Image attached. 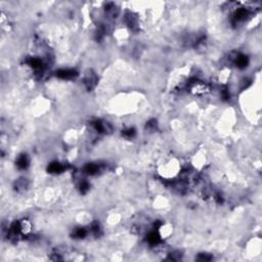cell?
I'll list each match as a JSON object with an SVG mask.
<instances>
[{
	"instance_id": "5b68a950",
	"label": "cell",
	"mask_w": 262,
	"mask_h": 262,
	"mask_svg": "<svg viewBox=\"0 0 262 262\" xmlns=\"http://www.w3.org/2000/svg\"><path fill=\"white\" fill-rule=\"evenodd\" d=\"M237 65L239 67H246L248 63V59L246 56H243V55H239V57H237V61H235Z\"/></svg>"
},
{
	"instance_id": "9c48e42d",
	"label": "cell",
	"mask_w": 262,
	"mask_h": 262,
	"mask_svg": "<svg viewBox=\"0 0 262 262\" xmlns=\"http://www.w3.org/2000/svg\"><path fill=\"white\" fill-rule=\"evenodd\" d=\"M85 235H86V231H85V229H83V228H79L77 231H76V237H85Z\"/></svg>"
},
{
	"instance_id": "8992f818",
	"label": "cell",
	"mask_w": 262,
	"mask_h": 262,
	"mask_svg": "<svg viewBox=\"0 0 262 262\" xmlns=\"http://www.w3.org/2000/svg\"><path fill=\"white\" fill-rule=\"evenodd\" d=\"M85 171L87 172L88 174H94V173H96V172H98V166L94 165V164H89V165L85 168Z\"/></svg>"
},
{
	"instance_id": "ba28073f",
	"label": "cell",
	"mask_w": 262,
	"mask_h": 262,
	"mask_svg": "<svg viewBox=\"0 0 262 262\" xmlns=\"http://www.w3.org/2000/svg\"><path fill=\"white\" fill-rule=\"evenodd\" d=\"M246 16H247V10L246 9H239L237 11V13H235V18H237V20H243V18H246Z\"/></svg>"
},
{
	"instance_id": "6da1fadb",
	"label": "cell",
	"mask_w": 262,
	"mask_h": 262,
	"mask_svg": "<svg viewBox=\"0 0 262 262\" xmlns=\"http://www.w3.org/2000/svg\"><path fill=\"white\" fill-rule=\"evenodd\" d=\"M77 75L74 70H61V71L56 72V76L61 79H71V78L75 77Z\"/></svg>"
},
{
	"instance_id": "30bf717a",
	"label": "cell",
	"mask_w": 262,
	"mask_h": 262,
	"mask_svg": "<svg viewBox=\"0 0 262 262\" xmlns=\"http://www.w3.org/2000/svg\"><path fill=\"white\" fill-rule=\"evenodd\" d=\"M80 188H81V190L84 192H86L88 188H89V185H88V183L86 181H83L81 183V185H80Z\"/></svg>"
},
{
	"instance_id": "277c9868",
	"label": "cell",
	"mask_w": 262,
	"mask_h": 262,
	"mask_svg": "<svg viewBox=\"0 0 262 262\" xmlns=\"http://www.w3.org/2000/svg\"><path fill=\"white\" fill-rule=\"evenodd\" d=\"M29 65L32 68H34V69H41L42 68V63L38 58H31L29 61Z\"/></svg>"
},
{
	"instance_id": "3957f363",
	"label": "cell",
	"mask_w": 262,
	"mask_h": 262,
	"mask_svg": "<svg viewBox=\"0 0 262 262\" xmlns=\"http://www.w3.org/2000/svg\"><path fill=\"white\" fill-rule=\"evenodd\" d=\"M61 170H63V166L59 163H52L48 167V171L51 172V173H58Z\"/></svg>"
},
{
	"instance_id": "52a82bcc",
	"label": "cell",
	"mask_w": 262,
	"mask_h": 262,
	"mask_svg": "<svg viewBox=\"0 0 262 262\" xmlns=\"http://www.w3.org/2000/svg\"><path fill=\"white\" fill-rule=\"evenodd\" d=\"M147 241H149L151 244H157L158 242H159V235H158L156 232L149 233V237H147Z\"/></svg>"
},
{
	"instance_id": "7a4b0ae2",
	"label": "cell",
	"mask_w": 262,
	"mask_h": 262,
	"mask_svg": "<svg viewBox=\"0 0 262 262\" xmlns=\"http://www.w3.org/2000/svg\"><path fill=\"white\" fill-rule=\"evenodd\" d=\"M28 164H29V161H28V158H27L26 155H23V156H20V157L18 158V166L20 168V169H25V168L28 166Z\"/></svg>"
}]
</instances>
